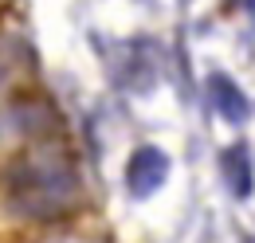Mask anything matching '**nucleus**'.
Here are the masks:
<instances>
[{"label":"nucleus","mask_w":255,"mask_h":243,"mask_svg":"<svg viewBox=\"0 0 255 243\" xmlns=\"http://www.w3.org/2000/svg\"><path fill=\"white\" fill-rule=\"evenodd\" d=\"M208 98H212V106H216V114L224 122H232V125H244V122L252 118V102H248V94L240 91L228 75H208Z\"/></svg>","instance_id":"20e7f679"},{"label":"nucleus","mask_w":255,"mask_h":243,"mask_svg":"<svg viewBox=\"0 0 255 243\" xmlns=\"http://www.w3.org/2000/svg\"><path fill=\"white\" fill-rule=\"evenodd\" d=\"M220 173H224V184H228V192L236 196V200H248L255 188V173H252V153L244 141H236V145H228L220 153Z\"/></svg>","instance_id":"39448f33"},{"label":"nucleus","mask_w":255,"mask_h":243,"mask_svg":"<svg viewBox=\"0 0 255 243\" xmlns=\"http://www.w3.org/2000/svg\"><path fill=\"white\" fill-rule=\"evenodd\" d=\"M8 196H12L16 212L47 220V216L67 212L79 200V177H75V169L63 153L43 145V149H32L28 157H20L12 165Z\"/></svg>","instance_id":"f257e3e1"},{"label":"nucleus","mask_w":255,"mask_h":243,"mask_svg":"<svg viewBox=\"0 0 255 243\" xmlns=\"http://www.w3.org/2000/svg\"><path fill=\"white\" fill-rule=\"evenodd\" d=\"M114 83H118V87H126V91H149V87L157 83V75H153V47H149L145 39L126 43V47L118 51Z\"/></svg>","instance_id":"7ed1b4c3"},{"label":"nucleus","mask_w":255,"mask_h":243,"mask_svg":"<svg viewBox=\"0 0 255 243\" xmlns=\"http://www.w3.org/2000/svg\"><path fill=\"white\" fill-rule=\"evenodd\" d=\"M169 181V157L157 149V145H141V149H133L126 165V188L133 200H145V196H153L161 184Z\"/></svg>","instance_id":"f03ea898"}]
</instances>
